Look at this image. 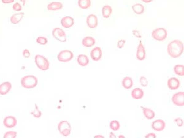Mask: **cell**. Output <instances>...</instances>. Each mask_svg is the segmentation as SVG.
<instances>
[{"label":"cell","instance_id":"1","mask_svg":"<svg viewBox=\"0 0 184 138\" xmlns=\"http://www.w3.org/2000/svg\"><path fill=\"white\" fill-rule=\"evenodd\" d=\"M167 53L173 58L180 57L183 53L184 47L183 42L180 40H173L171 41L167 46Z\"/></svg>","mask_w":184,"mask_h":138},{"label":"cell","instance_id":"2","mask_svg":"<svg viewBox=\"0 0 184 138\" xmlns=\"http://www.w3.org/2000/svg\"><path fill=\"white\" fill-rule=\"evenodd\" d=\"M38 79L34 76L29 75L23 77L21 80V86L27 89L34 88L38 85Z\"/></svg>","mask_w":184,"mask_h":138},{"label":"cell","instance_id":"3","mask_svg":"<svg viewBox=\"0 0 184 138\" xmlns=\"http://www.w3.org/2000/svg\"><path fill=\"white\" fill-rule=\"evenodd\" d=\"M37 67L41 70L45 71L49 69V62L48 59L41 55H36L34 58Z\"/></svg>","mask_w":184,"mask_h":138},{"label":"cell","instance_id":"4","mask_svg":"<svg viewBox=\"0 0 184 138\" xmlns=\"http://www.w3.org/2000/svg\"><path fill=\"white\" fill-rule=\"evenodd\" d=\"M152 37L158 41H163L167 37V31L163 28H158L152 32Z\"/></svg>","mask_w":184,"mask_h":138},{"label":"cell","instance_id":"5","mask_svg":"<svg viewBox=\"0 0 184 138\" xmlns=\"http://www.w3.org/2000/svg\"><path fill=\"white\" fill-rule=\"evenodd\" d=\"M58 130L61 134L65 137L69 136L71 132V125L67 121H62L59 123L58 126Z\"/></svg>","mask_w":184,"mask_h":138},{"label":"cell","instance_id":"6","mask_svg":"<svg viewBox=\"0 0 184 138\" xmlns=\"http://www.w3.org/2000/svg\"><path fill=\"white\" fill-rule=\"evenodd\" d=\"M74 58V54L68 50L61 51L58 55V59L60 62H69Z\"/></svg>","mask_w":184,"mask_h":138},{"label":"cell","instance_id":"7","mask_svg":"<svg viewBox=\"0 0 184 138\" xmlns=\"http://www.w3.org/2000/svg\"><path fill=\"white\" fill-rule=\"evenodd\" d=\"M53 37L61 42L67 41L66 34L63 30L60 28H55L52 31Z\"/></svg>","mask_w":184,"mask_h":138},{"label":"cell","instance_id":"8","mask_svg":"<svg viewBox=\"0 0 184 138\" xmlns=\"http://www.w3.org/2000/svg\"><path fill=\"white\" fill-rule=\"evenodd\" d=\"M172 102L178 106H183L184 105V92H180L174 94L172 97Z\"/></svg>","mask_w":184,"mask_h":138},{"label":"cell","instance_id":"9","mask_svg":"<svg viewBox=\"0 0 184 138\" xmlns=\"http://www.w3.org/2000/svg\"><path fill=\"white\" fill-rule=\"evenodd\" d=\"M166 127V124L162 119H156L152 123V128L157 132L163 131Z\"/></svg>","mask_w":184,"mask_h":138},{"label":"cell","instance_id":"10","mask_svg":"<svg viewBox=\"0 0 184 138\" xmlns=\"http://www.w3.org/2000/svg\"><path fill=\"white\" fill-rule=\"evenodd\" d=\"M146 57V52L145 47L144 46L142 41H140V43L137 47L136 51V58L140 61H143L145 59Z\"/></svg>","mask_w":184,"mask_h":138},{"label":"cell","instance_id":"11","mask_svg":"<svg viewBox=\"0 0 184 138\" xmlns=\"http://www.w3.org/2000/svg\"><path fill=\"white\" fill-rule=\"evenodd\" d=\"M3 125L5 127L9 129L14 128L17 125V119L14 116H7L3 120Z\"/></svg>","mask_w":184,"mask_h":138},{"label":"cell","instance_id":"12","mask_svg":"<svg viewBox=\"0 0 184 138\" xmlns=\"http://www.w3.org/2000/svg\"><path fill=\"white\" fill-rule=\"evenodd\" d=\"M167 86L172 91L178 89L180 86V80L176 77H171L167 81Z\"/></svg>","mask_w":184,"mask_h":138},{"label":"cell","instance_id":"13","mask_svg":"<svg viewBox=\"0 0 184 138\" xmlns=\"http://www.w3.org/2000/svg\"><path fill=\"white\" fill-rule=\"evenodd\" d=\"M86 21H87V26L90 28H95L98 25L97 16L93 14H91L88 16Z\"/></svg>","mask_w":184,"mask_h":138},{"label":"cell","instance_id":"14","mask_svg":"<svg viewBox=\"0 0 184 138\" xmlns=\"http://www.w3.org/2000/svg\"><path fill=\"white\" fill-rule=\"evenodd\" d=\"M102 56V51L100 47H96L91 50L90 52V57L95 62H98L100 60Z\"/></svg>","mask_w":184,"mask_h":138},{"label":"cell","instance_id":"15","mask_svg":"<svg viewBox=\"0 0 184 138\" xmlns=\"http://www.w3.org/2000/svg\"><path fill=\"white\" fill-rule=\"evenodd\" d=\"M74 24H75V20L71 16H65L61 20V25L64 28H71L74 25Z\"/></svg>","mask_w":184,"mask_h":138},{"label":"cell","instance_id":"16","mask_svg":"<svg viewBox=\"0 0 184 138\" xmlns=\"http://www.w3.org/2000/svg\"><path fill=\"white\" fill-rule=\"evenodd\" d=\"M12 88V85L10 82H4L0 85V95L7 94Z\"/></svg>","mask_w":184,"mask_h":138},{"label":"cell","instance_id":"17","mask_svg":"<svg viewBox=\"0 0 184 138\" xmlns=\"http://www.w3.org/2000/svg\"><path fill=\"white\" fill-rule=\"evenodd\" d=\"M144 95V91L142 88H136L133 89L131 92V96L133 99H142Z\"/></svg>","mask_w":184,"mask_h":138},{"label":"cell","instance_id":"18","mask_svg":"<svg viewBox=\"0 0 184 138\" xmlns=\"http://www.w3.org/2000/svg\"><path fill=\"white\" fill-rule=\"evenodd\" d=\"M77 62L81 67H86L89 63V58L84 54H79L77 58Z\"/></svg>","mask_w":184,"mask_h":138},{"label":"cell","instance_id":"19","mask_svg":"<svg viewBox=\"0 0 184 138\" xmlns=\"http://www.w3.org/2000/svg\"><path fill=\"white\" fill-rule=\"evenodd\" d=\"M96 40L94 38L90 36L85 37L82 40V45L85 47H91L95 45Z\"/></svg>","mask_w":184,"mask_h":138},{"label":"cell","instance_id":"20","mask_svg":"<svg viewBox=\"0 0 184 138\" xmlns=\"http://www.w3.org/2000/svg\"><path fill=\"white\" fill-rule=\"evenodd\" d=\"M63 7V5L61 3L57 2H54L49 3L47 5V9L48 10H52V11L59 10L62 9Z\"/></svg>","mask_w":184,"mask_h":138},{"label":"cell","instance_id":"21","mask_svg":"<svg viewBox=\"0 0 184 138\" xmlns=\"http://www.w3.org/2000/svg\"><path fill=\"white\" fill-rule=\"evenodd\" d=\"M23 16H24L23 13L14 14L10 17V21L12 24H17L22 20Z\"/></svg>","mask_w":184,"mask_h":138},{"label":"cell","instance_id":"22","mask_svg":"<svg viewBox=\"0 0 184 138\" xmlns=\"http://www.w3.org/2000/svg\"><path fill=\"white\" fill-rule=\"evenodd\" d=\"M132 9L134 13L138 15L142 14L144 13V10H145L144 6L140 3H136L132 5Z\"/></svg>","mask_w":184,"mask_h":138},{"label":"cell","instance_id":"23","mask_svg":"<svg viewBox=\"0 0 184 138\" xmlns=\"http://www.w3.org/2000/svg\"><path fill=\"white\" fill-rule=\"evenodd\" d=\"M121 84H122V86L125 89H130L131 88H132L133 85V81L131 77H125L122 80Z\"/></svg>","mask_w":184,"mask_h":138},{"label":"cell","instance_id":"24","mask_svg":"<svg viewBox=\"0 0 184 138\" xmlns=\"http://www.w3.org/2000/svg\"><path fill=\"white\" fill-rule=\"evenodd\" d=\"M112 12L113 9L110 5H104L103 7L102 8V15L105 18H109L112 14Z\"/></svg>","mask_w":184,"mask_h":138},{"label":"cell","instance_id":"25","mask_svg":"<svg viewBox=\"0 0 184 138\" xmlns=\"http://www.w3.org/2000/svg\"><path fill=\"white\" fill-rule=\"evenodd\" d=\"M143 109V113L145 117L147 119H152L155 117V113L152 110L148 109V108H144L142 107Z\"/></svg>","mask_w":184,"mask_h":138},{"label":"cell","instance_id":"26","mask_svg":"<svg viewBox=\"0 0 184 138\" xmlns=\"http://www.w3.org/2000/svg\"><path fill=\"white\" fill-rule=\"evenodd\" d=\"M78 5L82 9H88L91 6L90 0H78Z\"/></svg>","mask_w":184,"mask_h":138},{"label":"cell","instance_id":"27","mask_svg":"<svg viewBox=\"0 0 184 138\" xmlns=\"http://www.w3.org/2000/svg\"><path fill=\"white\" fill-rule=\"evenodd\" d=\"M174 73L180 76H184V70H183V65H176L174 67Z\"/></svg>","mask_w":184,"mask_h":138},{"label":"cell","instance_id":"28","mask_svg":"<svg viewBox=\"0 0 184 138\" xmlns=\"http://www.w3.org/2000/svg\"><path fill=\"white\" fill-rule=\"evenodd\" d=\"M110 128L114 131L118 130L120 128V124L119 121H116V120H113V121H110Z\"/></svg>","mask_w":184,"mask_h":138},{"label":"cell","instance_id":"29","mask_svg":"<svg viewBox=\"0 0 184 138\" xmlns=\"http://www.w3.org/2000/svg\"><path fill=\"white\" fill-rule=\"evenodd\" d=\"M30 114H31L32 115H33L34 117H36V118H40L42 115V112L39 110L38 106H37L36 105H35L34 110L33 112H32Z\"/></svg>","mask_w":184,"mask_h":138},{"label":"cell","instance_id":"30","mask_svg":"<svg viewBox=\"0 0 184 138\" xmlns=\"http://www.w3.org/2000/svg\"><path fill=\"white\" fill-rule=\"evenodd\" d=\"M36 42L40 45H45L48 43V40L44 36H39L36 39Z\"/></svg>","mask_w":184,"mask_h":138},{"label":"cell","instance_id":"31","mask_svg":"<svg viewBox=\"0 0 184 138\" xmlns=\"http://www.w3.org/2000/svg\"><path fill=\"white\" fill-rule=\"evenodd\" d=\"M17 136V132L15 131H9L7 132L5 134L4 138H15Z\"/></svg>","mask_w":184,"mask_h":138},{"label":"cell","instance_id":"32","mask_svg":"<svg viewBox=\"0 0 184 138\" xmlns=\"http://www.w3.org/2000/svg\"><path fill=\"white\" fill-rule=\"evenodd\" d=\"M140 82L143 87H147L148 85V81L145 77H141L140 78Z\"/></svg>","mask_w":184,"mask_h":138},{"label":"cell","instance_id":"33","mask_svg":"<svg viewBox=\"0 0 184 138\" xmlns=\"http://www.w3.org/2000/svg\"><path fill=\"white\" fill-rule=\"evenodd\" d=\"M12 9H13V10L15 11L19 12L22 10V7L19 3H16L13 5V6H12Z\"/></svg>","mask_w":184,"mask_h":138},{"label":"cell","instance_id":"34","mask_svg":"<svg viewBox=\"0 0 184 138\" xmlns=\"http://www.w3.org/2000/svg\"><path fill=\"white\" fill-rule=\"evenodd\" d=\"M174 122L176 123L177 125L178 126V127H182V126L183 125V119H181V118H176L174 119Z\"/></svg>","mask_w":184,"mask_h":138},{"label":"cell","instance_id":"35","mask_svg":"<svg viewBox=\"0 0 184 138\" xmlns=\"http://www.w3.org/2000/svg\"><path fill=\"white\" fill-rule=\"evenodd\" d=\"M125 44V40H124V39L120 40L118 42V47L119 48V49H122L123 47L124 46Z\"/></svg>","mask_w":184,"mask_h":138},{"label":"cell","instance_id":"36","mask_svg":"<svg viewBox=\"0 0 184 138\" xmlns=\"http://www.w3.org/2000/svg\"><path fill=\"white\" fill-rule=\"evenodd\" d=\"M23 56L24 58H29L30 56V53L29 50L27 49H25L23 52Z\"/></svg>","mask_w":184,"mask_h":138},{"label":"cell","instance_id":"37","mask_svg":"<svg viewBox=\"0 0 184 138\" xmlns=\"http://www.w3.org/2000/svg\"><path fill=\"white\" fill-rule=\"evenodd\" d=\"M132 34L134 36L137 38H142V35H141V34H140V32L138 31H136V30H134V31H132Z\"/></svg>","mask_w":184,"mask_h":138},{"label":"cell","instance_id":"38","mask_svg":"<svg viewBox=\"0 0 184 138\" xmlns=\"http://www.w3.org/2000/svg\"><path fill=\"white\" fill-rule=\"evenodd\" d=\"M145 138H156V135L154 133H149V134H147L145 136Z\"/></svg>","mask_w":184,"mask_h":138},{"label":"cell","instance_id":"39","mask_svg":"<svg viewBox=\"0 0 184 138\" xmlns=\"http://www.w3.org/2000/svg\"><path fill=\"white\" fill-rule=\"evenodd\" d=\"M2 2L3 3L5 4H9L14 2V0H2Z\"/></svg>","mask_w":184,"mask_h":138},{"label":"cell","instance_id":"40","mask_svg":"<svg viewBox=\"0 0 184 138\" xmlns=\"http://www.w3.org/2000/svg\"><path fill=\"white\" fill-rule=\"evenodd\" d=\"M141 1H142L143 2H144L145 3H149L152 2V0H141Z\"/></svg>","mask_w":184,"mask_h":138},{"label":"cell","instance_id":"41","mask_svg":"<svg viewBox=\"0 0 184 138\" xmlns=\"http://www.w3.org/2000/svg\"><path fill=\"white\" fill-rule=\"evenodd\" d=\"M110 138H116V135L113 133V132H110V136H109Z\"/></svg>","mask_w":184,"mask_h":138},{"label":"cell","instance_id":"42","mask_svg":"<svg viewBox=\"0 0 184 138\" xmlns=\"http://www.w3.org/2000/svg\"><path fill=\"white\" fill-rule=\"evenodd\" d=\"M20 1L23 3V5H25V3L26 0H20Z\"/></svg>","mask_w":184,"mask_h":138},{"label":"cell","instance_id":"43","mask_svg":"<svg viewBox=\"0 0 184 138\" xmlns=\"http://www.w3.org/2000/svg\"><path fill=\"white\" fill-rule=\"evenodd\" d=\"M95 137H103V136H96Z\"/></svg>","mask_w":184,"mask_h":138},{"label":"cell","instance_id":"44","mask_svg":"<svg viewBox=\"0 0 184 138\" xmlns=\"http://www.w3.org/2000/svg\"><path fill=\"white\" fill-rule=\"evenodd\" d=\"M119 137H124V136H120Z\"/></svg>","mask_w":184,"mask_h":138}]
</instances>
